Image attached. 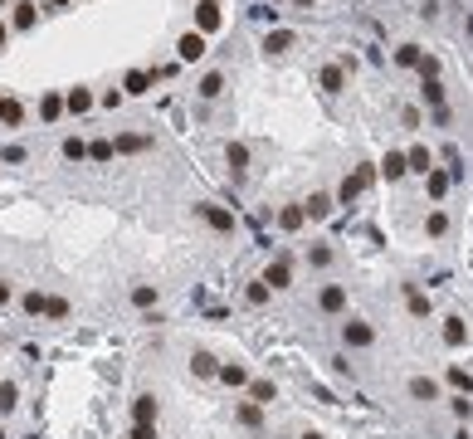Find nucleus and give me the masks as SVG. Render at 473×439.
<instances>
[{"label": "nucleus", "mask_w": 473, "mask_h": 439, "mask_svg": "<svg viewBox=\"0 0 473 439\" xmlns=\"http://www.w3.org/2000/svg\"><path fill=\"white\" fill-rule=\"evenodd\" d=\"M342 346H352V351L376 346V327H371L366 318H347V323H342Z\"/></svg>", "instance_id": "nucleus-1"}, {"label": "nucleus", "mask_w": 473, "mask_h": 439, "mask_svg": "<svg viewBox=\"0 0 473 439\" xmlns=\"http://www.w3.org/2000/svg\"><path fill=\"white\" fill-rule=\"evenodd\" d=\"M195 219H205L215 234H234V210H225V205H215V201H200V205H195Z\"/></svg>", "instance_id": "nucleus-2"}, {"label": "nucleus", "mask_w": 473, "mask_h": 439, "mask_svg": "<svg viewBox=\"0 0 473 439\" xmlns=\"http://www.w3.org/2000/svg\"><path fill=\"white\" fill-rule=\"evenodd\" d=\"M225 88H229V79H225L220 69H205V74L195 79V98H200V103H220Z\"/></svg>", "instance_id": "nucleus-3"}, {"label": "nucleus", "mask_w": 473, "mask_h": 439, "mask_svg": "<svg viewBox=\"0 0 473 439\" xmlns=\"http://www.w3.org/2000/svg\"><path fill=\"white\" fill-rule=\"evenodd\" d=\"M205 54H210V39H205L200 29H186V34L176 39V59H181V64H200Z\"/></svg>", "instance_id": "nucleus-4"}, {"label": "nucleus", "mask_w": 473, "mask_h": 439, "mask_svg": "<svg viewBox=\"0 0 473 439\" xmlns=\"http://www.w3.org/2000/svg\"><path fill=\"white\" fill-rule=\"evenodd\" d=\"M152 151V132H117L112 137V156H142Z\"/></svg>", "instance_id": "nucleus-5"}, {"label": "nucleus", "mask_w": 473, "mask_h": 439, "mask_svg": "<svg viewBox=\"0 0 473 439\" xmlns=\"http://www.w3.org/2000/svg\"><path fill=\"white\" fill-rule=\"evenodd\" d=\"M264 283H269L274 293L293 288V259H288V254H274V259H269V269H264Z\"/></svg>", "instance_id": "nucleus-6"}, {"label": "nucleus", "mask_w": 473, "mask_h": 439, "mask_svg": "<svg viewBox=\"0 0 473 439\" xmlns=\"http://www.w3.org/2000/svg\"><path fill=\"white\" fill-rule=\"evenodd\" d=\"M317 313L342 318V313H347V288H342V283H322V293H317Z\"/></svg>", "instance_id": "nucleus-7"}, {"label": "nucleus", "mask_w": 473, "mask_h": 439, "mask_svg": "<svg viewBox=\"0 0 473 439\" xmlns=\"http://www.w3.org/2000/svg\"><path fill=\"white\" fill-rule=\"evenodd\" d=\"M161 420V400L152 396V391H142L137 400H132V425H156Z\"/></svg>", "instance_id": "nucleus-8"}, {"label": "nucleus", "mask_w": 473, "mask_h": 439, "mask_svg": "<svg viewBox=\"0 0 473 439\" xmlns=\"http://www.w3.org/2000/svg\"><path fill=\"white\" fill-rule=\"evenodd\" d=\"M332 210H337V196H332V191H312V196L302 201V215L312 219V224H317V219H327Z\"/></svg>", "instance_id": "nucleus-9"}, {"label": "nucleus", "mask_w": 473, "mask_h": 439, "mask_svg": "<svg viewBox=\"0 0 473 439\" xmlns=\"http://www.w3.org/2000/svg\"><path fill=\"white\" fill-rule=\"evenodd\" d=\"M439 337H444V346H449V351H459V346H469V323H464L459 313H449V318H444V327H439Z\"/></svg>", "instance_id": "nucleus-10"}, {"label": "nucleus", "mask_w": 473, "mask_h": 439, "mask_svg": "<svg viewBox=\"0 0 473 439\" xmlns=\"http://www.w3.org/2000/svg\"><path fill=\"white\" fill-rule=\"evenodd\" d=\"M10 10H15V15H10V29L29 34V29H34V20H39V0H15Z\"/></svg>", "instance_id": "nucleus-11"}, {"label": "nucleus", "mask_w": 473, "mask_h": 439, "mask_svg": "<svg viewBox=\"0 0 473 439\" xmlns=\"http://www.w3.org/2000/svg\"><path fill=\"white\" fill-rule=\"evenodd\" d=\"M225 166H229L234 181H244V171H249V142H225Z\"/></svg>", "instance_id": "nucleus-12"}, {"label": "nucleus", "mask_w": 473, "mask_h": 439, "mask_svg": "<svg viewBox=\"0 0 473 439\" xmlns=\"http://www.w3.org/2000/svg\"><path fill=\"white\" fill-rule=\"evenodd\" d=\"M220 25H225V15H220V5H215V0H200V5H195V29H200V34L210 39V34H215Z\"/></svg>", "instance_id": "nucleus-13"}, {"label": "nucleus", "mask_w": 473, "mask_h": 439, "mask_svg": "<svg viewBox=\"0 0 473 439\" xmlns=\"http://www.w3.org/2000/svg\"><path fill=\"white\" fill-rule=\"evenodd\" d=\"M152 83H156V79H152V69H127V74H122V93H127V98L152 93Z\"/></svg>", "instance_id": "nucleus-14"}, {"label": "nucleus", "mask_w": 473, "mask_h": 439, "mask_svg": "<svg viewBox=\"0 0 473 439\" xmlns=\"http://www.w3.org/2000/svg\"><path fill=\"white\" fill-rule=\"evenodd\" d=\"M234 425H239V430H264V405L234 400Z\"/></svg>", "instance_id": "nucleus-15"}, {"label": "nucleus", "mask_w": 473, "mask_h": 439, "mask_svg": "<svg viewBox=\"0 0 473 439\" xmlns=\"http://www.w3.org/2000/svg\"><path fill=\"white\" fill-rule=\"evenodd\" d=\"M93 108H98L93 88H84V83H79V88H69V93H64V112H74V117H84V112H93Z\"/></svg>", "instance_id": "nucleus-16"}, {"label": "nucleus", "mask_w": 473, "mask_h": 439, "mask_svg": "<svg viewBox=\"0 0 473 439\" xmlns=\"http://www.w3.org/2000/svg\"><path fill=\"white\" fill-rule=\"evenodd\" d=\"M410 400H420V405H429V400H439V381L434 376H410Z\"/></svg>", "instance_id": "nucleus-17"}, {"label": "nucleus", "mask_w": 473, "mask_h": 439, "mask_svg": "<svg viewBox=\"0 0 473 439\" xmlns=\"http://www.w3.org/2000/svg\"><path fill=\"white\" fill-rule=\"evenodd\" d=\"M317 83H322V93H332V98H337V93L347 88V69H342V64H327V69L317 74Z\"/></svg>", "instance_id": "nucleus-18"}, {"label": "nucleus", "mask_w": 473, "mask_h": 439, "mask_svg": "<svg viewBox=\"0 0 473 439\" xmlns=\"http://www.w3.org/2000/svg\"><path fill=\"white\" fill-rule=\"evenodd\" d=\"M380 176H385V181H405V176H410L405 151H385V156H380Z\"/></svg>", "instance_id": "nucleus-19"}, {"label": "nucleus", "mask_w": 473, "mask_h": 439, "mask_svg": "<svg viewBox=\"0 0 473 439\" xmlns=\"http://www.w3.org/2000/svg\"><path fill=\"white\" fill-rule=\"evenodd\" d=\"M449 186H454V181H449V171H439V166H434V171L425 176V196H429L434 205H439V201L449 196Z\"/></svg>", "instance_id": "nucleus-20"}, {"label": "nucleus", "mask_w": 473, "mask_h": 439, "mask_svg": "<svg viewBox=\"0 0 473 439\" xmlns=\"http://www.w3.org/2000/svg\"><path fill=\"white\" fill-rule=\"evenodd\" d=\"M405 166H410L415 176H429V171H434V156H429V147H410V151H405Z\"/></svg>", "instance_id": "nucleus-21"}, {"label": "nucleus", "mask_w": 473, "mask_h": 439, "mask_svg": "<svg viewBox=\"0 0 473 439\" xmlns=\"http://www.w3.org/2000/svg\"><path fill=\"white\" fill-rule=\"evenodd\" d=\"M156 303H161V288H156V283H132V308L147 313V308H156Z\"/></svg>", "instance_id": "nucleus-22"}, {"label": "nucleus", "mask_w": 473, "mask_h": 439, "mask_svg": "<svg viewBox=\"0 0 473 439\" xmlns=\"http://www.w3.org/2000/svg\"><path fill=\"white\" fill-rule=\"evenodd\" d=\"M190 371H195V376H220V361H215V351L195 346V351H190Z\"/></svg>", "instance_id": "nucleus-23"}, {"label": "nucleus", "mask_w": 473, "mask_h": 439, "mask_svg": "<svg viewBox=\"0 0 473 439\" xmlns=\"http://www.w3.org/2000/svg\"><path fill=\"white\" fill-rule=\"evenodd\" d=\"M302 224H307V215H302V201H293V205H284V210H279V229H284V234L302 229Z\"/></svg>", "instance_id": "nucleus-24"}, {"label": "nucleus", "mask_w": 473, "mask_h": 439, "mask_svg": "<svg viewBox=\"0 0 473 439\" xmlns=\"http://www.w3.org/2000/svg\"><path fill=\"white\" fill-rule=\"evenodd\" d=\"M220 381L234 386V391H244V386H249V371H244L239 361H220Z\"/></svg>", "instance_id": "nucleus-25"}, {"label": "nucleus", "mask_w": 473, "mask_h": 439, "mask_svg": "<svg viewBox=\"0 0 473 439\" xmlns=\"http://www.w3.org/2000/svg\"><path fill=\"white\" fill-rule=\"evenodd\" d=\"M293 49V29H269L264 34V54H288Z\"/></svg>", "instance_id": "nucleus-26"}, {"label": "nucleus", "mask_w": 473, "mask_h": 439, "mask_svg": "<svg viewBox=\"0 0 473 439\" xmlns=\"http://www.w3.org/2000/svg\"><path fill=\"white\" fill-rule=\"evenodd\" d=\"M64 117V93H44L39 98V122H59Z\"/></svg>", "instance_id": "nucleus-27"}, {"label": "nucleus", "mask_w": 473, "mask_h": 439, "mask_svg": "<svg viewBox=\"0 0 473 439\" xmlns=\"http://www.w3.org/2000/svg\"><path fill=\"white\" fill-rule=\"evenodd\" d=\"M74 308H69V298H59V293H44V318L49 323H64Z\"/></svg>", "instance_id": "nucleus-28"}, {"label": "nucleus", "mask_w": 473, "mask_h": 439, "mask_svg": "<svg viewBox=\"0 0 473 439\" xmlns=\"http://www.w3.org/2000/svg\"><path fill=\"white\" fill-rule=\"evenodd\" d=\"M405 308H410V318H429V298L415 283H405Z\"/></svg>", "instance_id": "nucleus-29"}, {"label": "nucleus", "mask_w": 473, "mask_h": 439, "mask_svg": "<svg viewBox=\"0 0 473 439\" xmlns=\"http://www.w3.org/2000/svg\"><path fill=\"white\" fill-rule=\"evenodd\" d=\"M249 400H254V405H274V400H279V386H274V381H249Z\"/></svg>", "instance_id": "nucleus-30"}, {"label": "nucleus", "mask_w": 473, "mask_h": 439, "mask_svg": "<svg viewBox=\"0 0 473 439\" xmlns=\"http://www.w3.org/2000/svg\"><path fill=\"white\" fill-rule=\"evenodd\" d=\"M15 410H20V386H15V381H0V420L15 415Z\"/></svg>", "instance_id": "nucleus-31"}, {"label": "nucleus", "mask_w": 473, "mask_h": 439, "mask_svg": "<svg viewBox=\"0 0 473 439\" xmlns=\"http://www.w3.org/2000/svg\"><path fill=\"white\" fill-rule=\"evenodd\" d=\"M390 59H395L400 69H420V59H425V49H420V44H400V49H395Z\"/></svg>", "instance_id": "nucleus-32"}, {"label": "nucleus", "mask_w": 473, "mask_h": 439, "mask_svg": "<svg viewBox=\"0 0 473 439\" xmlns=\"http://www.w3.org/2000/svg\"><path fill=\"white\" fill-rule=\"evenodd\" d=\"M269 298H274V288H269V283H264V278H254V283H249V288H244V303H249V308H264V303H269Z\"/></svg>", "instance_id": "nucleus-33"}, {"label": "nucleus", "mask_w": 473, "mask_h": 439, "mask_svg": "<svg viewBox=\"0 0 473 439\" xmlns=\"http://www.w3.org/2000/svg\"><path fill=\"white\" fill-rule=\"evenodd\" d=\"M420 98H425V108H429V112H434V108H449V103H444V83H439V79H429V83L420 88Z\"/></svg>", "instance_id": "nucleus-34"}, {"label": "nucleus", "mask_w": 473, "mask_h": 439, "mask_svg": "<svg viewBox=\"0 0 473 439\" xmlns=\"http://www.w3.org/2000/svg\"><path fill=\"white\" fill-rule=\"evenodd\" d=\"M425 234H429V239H444V234H449V215H444V210H429V215H425Z\"/></svg>", "instance_id": "nucleus-35"}, {"label": "nucleus", "mask_w": 473, "mask_h": 439, "mask_svg": "<svg viewBox=\"0 0 473 439\" xmlns=\"http://www.w3.org/2000/svg\"><path fill=\"white\" fill-rule=\"evenodd\" d=\"M59 151H64V161H88V142L84 137H64Z\"/></svg>", "instance_id": "nucleus-36"}, {"label": "nucleus", "mask_w": 473, "mask_h": 439, "mask_svg": "<svg viewBox=\"0 0 473 439\" xmlns=\"http://www.w3.org/2000/svg\"><path fill=\"white\" fill-rule=\"evenodd\" d=\"M449 386H454V396H473V376L464 366H449Z\"/></svg>", "instance_id": "nucleus-37"}, {"label": "nucleus", "mask_w": 473, "mask_h": 439, "mask_svg": "<svg viewBox=\"0 0 473 439\" xmlns=\"http://www.w3.org/2000/svg\"><path fill=\"white\" fill-rule=\"evenodd\" d=\"M332 259H337V254H332L327 244H307V264H312V269H332Z\"/></svg>", "instance_id": "nucleus-38"}, {"label": "nucleus", "mask_w": 473, "mask_h": 439, "mask_svg": "<svg viewBox=\"0 0 473 439\" xmlns=\"http://www.w3.org/2000/svg\"><path fill=\"white\" fill-rule=\"evenodd\" d=\"M20 308H25L29 318H44V293H39V288H29V293H20Z\"/></svg>", "instance_id": "nucleus-39"}, {"label": "nucleus", "mask_w": 473, "mask_h": 439, "mask_svg": "<svg viewBox=\"0 0 473 439\" xmlns=\"http://www.w3.org/2000/svg\"><path fill=\"white\" fill-rule=\"evenodd\" d=\"M332 196H337V205H352V201H357V196H361V186H357V181H352V176H347V181H342V186H337V191H332Z\"/></svg>", "instance_id": "nucleus-40"}, {"label": "nucleus", "mask_w": 473, "mask_h": 439, "mask_svg": "<svg viewBox=\"0 0 473 439\" xmlns=\"http://www.w3.org/2000/svg\"><path fill=\"white\" fill-rule=\"evenodd\" d=\"M25 156H29V151H25L20 142H10V147H0V161H5V166H20Z\"/></svg>", "instance_id": "nucleus-41"}, {"label": "nucleus", "mask_w": 473, "mask_h": 439, "mask_svg": "<svg viewBox=\"0 0 473 439\" xmlns=\"http://www.w3.org/2000/svg\"><path fill=\"white\" fill-rule=\"evenodd\" d=\"M415 74H420V79H425V83H429V79H439V59H434V54H425V59H420V69H415Z\"/></svg>", "instance_id": "nucleus-42"}, {"label": "nucleus", "mask_w": 473, "mask_h": 439, "mask_svg": "<svg viewBox=\"0 0 473 439\" xmlns=\"http://www.w3.org/2000/svg\"><path fill=\"white\" fill-rule=\"evenodd\" d=\"M0 122H5V127H20V103H15V98H5V108H0Z\"/></svg>", "instance_id": "nucleus-43"}, {"label": "nucleus", "mask_w": 473, "mask_h": 439, "mask_svg": "<svg viewBox=\"0 0 473 439\" xmlns=\"http://www.w3.org/2000/svg\"><path fill=\"white\" fill-rule=\"evenodd\" d=\"M88 161H112V142H88Z\"/></svg>", "instance_id": "nucleus-44"}, {"label": "nucleus", "mask_w": 473, "mask_h": 439, "mask_svg": "<svg viewBox=\"0 0 473 439\" xmlns=\"http://www.w3.org/2000/svg\"><path fill=\"white\" fill-rule=\"evenodd\" d=\"M449 405H454V415H459V420H473V396H454Z\"/></svg>", "instance_id": "nucleus-45"}, {"label": "nucleus", "mask_w": 473, "mask_h": 439, "mask_svg": "<svg viewBox=\"0 0 473 439\" xmlns=\"http://www.w3.org/2000/svg\"><path fill=\"white\" fill-rule=\"evenodd\" d=\"M122 103H127V93H122V88H107V93L98 98V108H122Z\"/></svg>", "instance_id": "nucleus-46"}, {"label": "nucleus", "mask_w": 473, "mask_h": 439, "mask_svg": "<svg viewBox=\"0 0 473 439\" xmlns=\"http://www.w3.org/2000/svg\"><path fill=\"white\" fill-rule=\"evenodd\" d=\"M352 181H357V186H361V191H366V186H371V181H376V166H357V171H352Z\"/></svg>", "instance_id": "nucleus-47"}, {"label": "nucleus", "mask_w": 473, "mask_h": 439, "mask_svg": "<svg viewBox=\"0 0 473 439\" xmlns=\"http://www.w3.org/2000/svg\"><path fill=\"white\" fill-rule=\"evenodd\" d=\"M127 439H156V425H132V435Z\"/></svg>", "instance_id": "nucleus-48"}, {"label": "nucleus", "mask_w": 473, "mask_h": 439, "mask_svg": "<svg viewBox=\"0 0 473 439\" xmlns=\"http://www.w3.org/2000/svg\"><path fill=\"white\" fill-rule=\"evenodd\" d=\"M10 303H15V288H10V283H5V278H0V313H5V308H10Z\"/></svg>", "instance_id": "nucleus-49"}, {"label": "nucleus", "mask_w": 473, "mask_h": 439, "mask_svg": "<svg viewBox=\"0 0 473 439\" xmlns=\"http://www.w3.org/2000/svg\"><path fill=\"white\" fill-rule=\"evenodd\" d=\"M298 439H327V435H322V430H302Z\"/></svg>", "instance_id": "nucleus-50"}, {"label": "nucleus", "mask_w": 473, "mask_h": 439, "mask_svg": "<svg viewBox=\"0 0 473 439\" xmlns=\"http://www.w3.org/2000/svg\"><path fill=\"white\" fill-rule=\"evenodd\" d=\"M5 39H10V25H5V20H0V49H5Z\"/></svg>", "instance_id": "nucleus-51"}, {"label": "nucleus", "mask_w": 473, "mask_h": 439, "mask_svg": "<svg viewBox=\"0 0 473 439\" xmlns=\"http://www.w3.org/2000/svg\"><path fill=\"white\" fill-rule=\"evenodd\" d=\"M464 34H469V39H473V10H469V20H464Z\"/></svg>", "instance_id": "nucleus-52"}, {"label": "nucleus", "mask_w": 473, "mask_h": 439, "mask_svg": "<svg viewBox=\"0 0 473 439\" xmlns=\"http://www.w3.org/2000/svg\"><path fill=\"white\" fill-rule=\"evenodd\" d=\"M293 5H298V10H312V5H317V0H293Z\"/></svg>", "instance_id": "nucleus-53"}, {"label": "nucleus", "mask_w": 473, "mask_h": 439, "mask_svg": "<svg viewBox=\"0 0 473 439\" xmlns=\"http://www.w3.org/2000/svg\"><path fill=\"white\" fill-rule=\"evenodd\" d=\"M454 439H473V435H469V430H459V435H454Z\"/></svg>", "instance_id": "nucleus-54"}, {"label": "nucleus", "mask_w": 473, "mask_h": 439, "mask_svg": "<svg viewBox=\"0 0 473 439\" xmlns=\"http://www.w3.org/2000/svg\"><path fill=\"white\" fill-rule=\"evenodd\" d=\"M10 5H15V0H0V10H10Z\"/></svg>", "instance_id": "nucleus-55"}, {"label": "nucleus", "mask_w": 473, "mask_h": 439, "mask_svg": "<svg viewBox=\"0 0 473 439\" xmlns=\"http://www.w3.org/2000/svg\"><path fill=\"white\" fill-rule=\"evenodd\" d=\"M49 5H69V0H49Z\"/></svg>", "instance_id": "nucleus-56"}, {"label": "nucleus", "mask_w": 473, "mask_h": 439, "mask_svg": "<svg viewBox=\"0 0 473 439\" xmlns=\"http://www.w3.org/2000/svg\"><path fill=\"white\" fill-rule=\"evenodd\" d=\"M0 439H10V435H5V425H0Z\"/></svg>", "instance_id": "nucleus-57"}, {"label": "nucleus", "mask_w": 473, "mask_h": 439, "mask_svg": "<svg viewBox=\"0 0 473 439\" xmlns=\"http://www.w3.org/2000/svg\"><path fill=\"white\" fill-rule=\"evenodd\" d=\"M0 108H5V93H0Z\"/></svg>", "instance_id": "nucleus-58"}, {"label": "nucleus", "mask_w": 473, "mask_h": 439, "mask_svg": "<svg viewBox=\"0 0 473 439\" xmlns=\"http://www.w3.org/2000/svg\"><path fill=\"white\" fill-rule=\"evenodd\" d=\"M29 439H39V435H29Z\"/></svg>", "instance_id": "nucleus-59"}, {"label": "nucleus", "mask_w": 473, "mask_h": 439, "mask_svg": "<svg viewBox=\"0 0 473 439\" xmlns=\"http://www.w3.org/2000/svg\"><path fill=\"white\" fill-rule=\"evenodd\" d=\"M274 5H279V0H274Z\"/></svg>", "instance_id": "nucleus-60"}]
</instances>
